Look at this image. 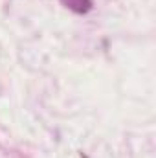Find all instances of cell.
Listing matches in <instances>:
<instances>
[{
    "label": "cell",
    "mask_w": 156,
    "mask_h": 158,
    "mask_svg": "<svg viewBox=\"0 0 156 158\" xmlns=\"http://www.w3.org/2000/svg\"><path fill=\"white\" fill-rule=\"evenodd\" d=\"M63 4L77 13H84L90 9V0H63Z\"/></svg>",
    "instance_id": "6da1fadb"
}]
</instances>
